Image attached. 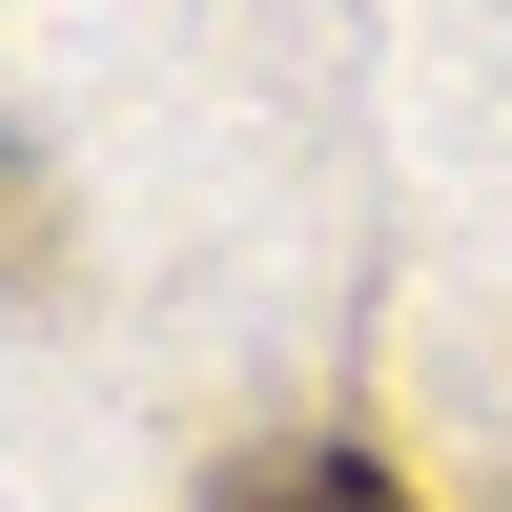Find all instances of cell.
Instances as JSON below:
<instances>
[{
  "label": "cell",
  "instance_id": "1",
  "mask_svg": "<svg viewBox=\"0 0 512 512\" xmlns=\"http://www.w3.org/2000/svg\"><path fill=\"white\" fill-rule=\"evenodd\" d=\"M205 512H410V492L369 472V451H226V472H205Z\"/></svg>",
  "mask_w": 512,
  "mask_h": 512
}]
</instances>
